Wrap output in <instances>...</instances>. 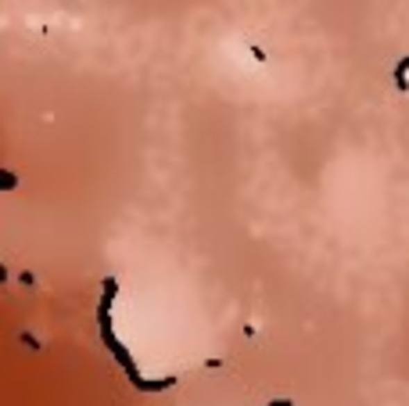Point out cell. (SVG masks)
<instances>
[{"label": "cell", "instance_id": "2", "mask_svg": "<svg viewBox=\"0 0 409 406\" xmlns=\"http://www.w3.org/2000/svg\"><path fill=\"white\" fill-rule=\"evenodd\" d=\"M18 187V177L11 173V169H0V190H15ZM4 277V273H0Z\"/></svg>", "mask_w": 409, "mask_h": 406}, {"label": "cell", "instance_id": "1", "mask_svg": "<svg viewBox=\"0 0 409 406\" xmlns=\"http://www.w3.org/2000/svg\"><path fill=\"white\" fill-rule=\"evenodd\" d=\"M115 291H119V281H115V277H108V281H104V291H101V302H97V331H101L104 349L115 356V363L126 371L129 384H137L140 392H158V389H169L172 377H144V374H140V367H137V359L129 356V349L119 341L115 324H112V302H115Z\"/></svg>", "mask_w": 409, "mask_h": 406}]
</instances>
